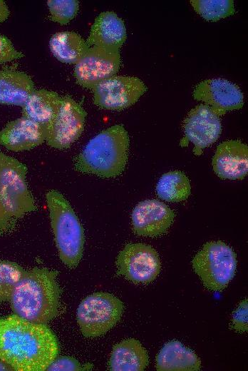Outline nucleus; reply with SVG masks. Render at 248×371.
<instances>
[{
    "label": "nucleus",
    "mask_w": 248,
    "mask_h": 371,
    "mask_svg": "<svg viewBox=\"0 0 248 371\" xmlns=\"http://www.w3.org/2000/svg\"><path fill=\"white\" fill-rule=\"evenodd\" d=\"M58 353L56 336L45 324L15 314L0 318V359L13 370H46Z\"/></svg>",
    "instance_id": "obj_1"
},
{
    "label": "nucleus",
    "mask_w": 248,
    "mask_h": 371,
    "mask_svg": "<svg viewBox=\"0 0 248 371\" xmlns=\"http://www.w3.org/2000/svg\"><path fill=\"white\" fill-rule=\"evenodd\" d=\"M57 271L34 268L26 270L10 298L14 313L27 320L46 324L60 310L61 289Z\"/></svg>",
    "instance_id": "obj_2"
},
{
    "label": "nucleus",
    "mask_w": 248,
    "mask_h": 371,
    "mask_svg": "<svg viewBox=\"0 0 248 371\" xmlns=\"http://www.w3.org/2000/svg\"><path fill=\"white\" fill-rule=\"evenodd\" d=\"M129 137L122 125L113 126L93 138L76 157L79 172L103 178L115 177L124 170L128 156Z\"/></svg>",
    "instance_id": "obj_3"
},
{
    "label": "nucleus",
    "mask_w": 248,
    "mask_h": 371,
    "mask_svg": "<svg viewBox=\"0 0 248 371\" xmlns=\"http://www.w3.org/2000/svg\"><path fill=\"white\" fill-rule=\"evenodd\" d=\"M46 198L59 258L68 267L76 268L83 255V228L71 205L61 193L51 190Z\"/></svg>",
    "instance_id": "obj_4"
},
{
    "label": "nucleus",
    "mask_w": 248,
    "mask_h": 371,
    "mask_svg": "<svg viewBox=\"0 0 248 371\" xmlns=\"http://www.w3.org/2000/svg\"><path fill=\"white\" fill-rule=\"evenodd\" d=\"M195 272L208 290L224 289L235 274L236 254L222 241L205 243L192 261Z\"/></svg>",
    "instance_id": "obj_5"
},
{
    "label": "nucleus",
    "mask_w": 248,
    "mask_h": 371,
    "mask_svg": "<svg viewBox=\"0 0 248 371\" xmlns=\"http://www.w3.org/2000/svg\"><path fill=\"white\" fill-rule=\"evenodd\" d=\"M122 301L108 293L98 292L84 298L76 311V320L82 334L95 337L105 334L120 320Z\"/></svg>",
    "instance_id": "obj_6"
},
{
    "label": "nucleus",
    "mask_w": 248,
    "mask_h": 371,
    "mask_svg": "<svg viewBox=\"0 0 248 371\" xmlns=\"http://www.w3.org/2000/svg\"><path fill=\"white\" fill-rule=\"evenodd\" d=\"M27 168L11 156H0V199L8 213L16 220L36 210L27 186Z\"/></svg>",
    "instance_id": "obj_7"
},
{
    "label": "nucleus",
    "mask_w": 248,
    "mask_h": 371,
    "mask_svg": "<svg viewBox=\"0 0 248 371\" xmlns=\"http://www.w3.org/2000/svg\"><path fill=\"white\" fill-rule=\"evenodd\" d=\"M86 117V112L80 103L70 96L62 97L57 112L44 128L45 141L58 149L70 147L81 135Z\"/></svg>",
    "instance_id": "obj_8"
},
{
    "label": "nucleus",
    "mask_w": 248,
    "mask_h": 371,
    "mask_svg": "<svg viewBox=\"0 0 248 371\" xmlns=\"http://www.w3.org/2000/svg\"><path fill=\"white\" fill-rule=\"evenodd\" d=\"M118 274L134 283L148 284L157 277L161 263L156 250L144 243H128L116 259Z\"/></svg>",
    "instance_id": "obj_9"
},
{
    "label": "nucleus",
    "mask_w": 248,
    "mask_h": 371,
    "mask_svg": "<svg viewBox=\"0 0 248 371\" xmlns=\"http://www.w3.org/2000/svg\"><path fill=\"white\" fill-rule=\"evenodd\" d=\"M91 90L97 106L120 111L134 104L147 91V87L137 77L113 76L100 81Z\"/></svg>",
    "instance_id": "obj_10"
},
{
    "label": "nucleus",
    "mask_w": 248,
    "mask_h": 371,
    "mask_svg": "<svg viewBox=\"0 0 248 371\" xmlns=\"http://www.w3.org/2000/svg\"><path fill=\"white\" fill-rule=\"evenodd\" d=\"M120 63L119 49L91 46L76 64V83L83 88L92 89L100 81L115 76Z\"/></svg>",
    "instance_id": "obj_11"
},
{
    "label": "nucleus",
    "mask_w": 248,
    "mask_h": 371,
    "mask_svg": "<svg viewBox=\"0 0 248 371\" xmlns=\"http://www.w3.org/2000/svg\"><path fill=\"white\" fill-rule=\"evenodd\" d=\"M185 138L182 141H191L195 145V155L215 143L219 138L222 126L219 116L206 104H199L192 109L183 122Z\"/></svg>",
    "instance_id": "obj_12"
},
{
    "label": "nucleus",
    "mask_w": 248,
    "mask_h": 371,
    "mask_svg": "<svg viewBox=\"0 0 248 371\" xmlns=\"http://www.w3.org/2000/svg\"><path fill=\"white\" fill-rule=\"evenodd\" d=\"M193 97L205 103L217 116L243 106V94L234 83L223 78L207 79L199 83Z\"/></svg>",
    "instance_id": "obj_13"
},
{
    "label": "nucleus",
    "mask_w": 248,
    "mask_h": 371,
    "mask_svg": "<svg viewBox=\"0 0 248 371\" xmlns=\"http://www.w3.org/2000/svg\"><path fill=\"white\" fill-rule=\"evenodd\" d=\"M174 218V212L164 203L155 199L145 200L140 202L133 210V230L140 236H160L166 233Z\"/></svg>",
    "instance_id": "obj_14"
},
{
    "label": "nucleus",
    "mask_w": 248,
    "mask_h": 371,
    "mask_svg": "<svg viewBox=\"0 0 248 371\" xmlns=\"http://www.w3.org/2000/svg\"><path fill=\"white\" fill-rule=\"evenodd\" d=\"M215 173L224 179H242L248 171V148L237 140L220 143L212 158Z\"/></svg>",
    "instance_id": "obj_15"
},
{
    "label": "nucleus",
    "mask_w": 248,
    "mask_h": 371,
    "mask_svg": "<svg viewBox=\"0 0 248 371\" xmlns=\"http://www.w3.org/2000/svg\"><path fill=\"white\" fill-rule=\"evenodd\" d=\"M44 141V128L23 116L8 123L0 131V144L13 151H28Z\"/></svg>",
    "instance_id": "obj_16"
},
{
    "label": "nucleus",
    "mask_w": 248,
    "mask_h": 371,
    "mask_svg": "<svg viewBox=\"0 0 248 371\" xmlns=\"http://www.w3.org/2000/svg\"><path fill=\"white\" fill-rule=\"evenodd\" d=\"M126 39V29L122 19L113 11L100 13L93 24L86 44L120 49Z\"/></svg>",
    "instance_id": "obj_17"
},
{
    "label": "nucleus",
    "mask_w": 248,
    "mask_h": 371,
    "mask_svg": "<svg viewBox=\"0 0 248 371\" xmlns=\"http://www.w3.org/2000/svg\"><path fill=\"white\" fill-rule=\"evenodd\" d=\"M35 90L31 77L15 66L0 70V103L23 106Z\"/></svg>",
    "instance_id": "obj_18"
},
{
    "label": "nucleus",
    "mask_w": 248,
    "mask_h": 371,
    "mask_svg": "<svg viewBox=\"0 0 248 371\" xmlns=\"http://www.w3.org/2000/svg\"><path fill=\"white\" fill-rule=\"evenodd\" d=\"M149 362L145 349L135 339H128L113 347L108 367L113 371H140Z\"/></svg>",
    "instance_id": "obj_19"
},
{
    "label": "nucleus",
    "mask_w": 248,
    "mask_h": 371,
    "mask_svg": "<svg viewBox=\"0 0 248 371\" xmlns=\"http://www.w3.org/2000/svg\"><path fill=\"white\" fill-rule=\"evenodd\" d=\"M61 98L54 91L35 89L22 106V116L45 128L57 112Z\"/></svg>",
    "instance_id": "obj_20"
},
{
    "label": "nucleus",
    "mask_w": 248,
    "mask_h": 371,
    "mask_svg": "<svg viewBox=\"0 0 248 371\" xmlns=\"http://www.w3.org/2000/svg\"><path fill=\"white\" fill-rule=\"evenodd\" d=\"M157 370L194 371L200 370L196 354L177 340L166 343L156 357Z\"/></svg>",
    "instance_id": "obj_21"
},
{
    "label": "nucleus",
    "mask_w": 248,
    "mask_h": 371,
    "mask_svg": "<svg viewBox=\"0 0 248 371\" xmlns=\"http://www.w3.org/2000/svg\"><path fill=\"white\" fill-rule=\"evenodd\" d=\"M51 51L60 61L76 64L86 54L89 46L73 31H61L53 34L49 41Z\"/></svg>",
    "instance_id": "obj_22"
},
{
    "label": "nucleus",
    "mask_w": 248,
    "mask_h": 371,
    "mask_svg": "<svg viewBox=\"0 0 248 371\" xmlns=\"http://www.w3.org/2000/svg\"><path fill=\"white\" fill-rule=\"evenodd\" d=\"M191 187L187 177L180 171L163 174L156 186L159 198L168 202H180L190 194Z\"/></svg>",
    "instance_id": "obj_23"
},
{
    "label": "nucleus",
    "mask_w": 248,
    "mask_h": 371,
    "mask_svg": "<svg viewBox=\"0 0 248 371\" xmlns=\"http://www.w3.org/2000/svg\"><path fill=\"white\" fill-rule=\"evenodd\" d=\"M194 9L205 19L215 21L234 14L232 0H192Z\"/></svg>",
    "instance_id": "obj_24"
},
{
    "label": "nucleus",
    "mask_w": 248,
    "mask_h": 371,
    "mask_svg": "<svg viewBox=\"0 0 248 371\" xmlns=\"http://www.w3.org/2000/svg\"><path fill=\"white\" fill-rule=\"evenodd\" d=\"M26 270L19 264L0 260V304L9 300L12 292Z\"/></svg>",
    "instance_id": "obj_25"
},
{
    "label": "nucleus",
    "mask_w": 248,
    "mask_h": 371,
    "mask_svg": "<svg viewBox=\"0 0 248 371\" xmlns=\"http://www.w3.org/2000/svg\"><path fill=\"white\" fill-rule=\"evenodd\" d=\"M47 4L50 19L61 25L67 24L78 11V1L76 0H49Z\"/></svg>",
    "instance_id": "obj_26"
},
{
    "label": "nucleus",
    "mask_w": 248,
    "mask_h": 371,
    "mask_svg": "<svg viewBox=\"0 0 248 371\" xmlns=\"http://www.w3.org/2000/svg\"><path fill=\"white\" fill-rule=\"evenodd\" d=\"M92 368V365H81L72 357H56L48 366L46 370H87Z\"/></svg>",
    "instance_id": "obj_27"
},
{
    "label": "nucleus",
    "mask_w": 248,
    "mask_h": 371,
    "mask_svg": "<svg viewBox=\"0 0 248 371\" xmlns=\"http://www.w3.org/2000/svg\"><path fill=\"white\" fill-rule=\"evenodd\" d=\"M248 304L247 300H243L233 313L232 328L239 332L247 331Z\"/></svg>",
    "instance_id": "obj_28"
},
{
    "label": "nucleus",
    "mask_w": 248,
    "mask_h": 371,
    "mask_svg": "<svg viewBox=\"0 0 248 371\" xmlns=\"http://www.w3.org/2000/svg\"><path fill=\"white\" fill-rule=\"evenodd\" d=\"M24 56L23 53L15 49L7 37L0 34V63L11 61Z\"/></svg>",
    "instance_id": "obj_29"
},
{
    "label": "nucleus",
    "mask_w": 248,
    "mask_h": 371,
    "mask_svg": "<svg viewBox=\"0 0 248 371\" xmlns=\"http://www.w3.org/2000/svg\"><path fill=\"white\" fill-rule=\"evenodd\" d=\"M16 221L6 210L0 199V234H7L13 232L16 225Z\"/></svg>",
    "instance_id": "obj_30"
},
{
    "label": "nucleus",
    "mask_w": 248,
    "mask_h": 371,
    "mask_svg": "<svg viewBox=\"0 0 248 371\" xmlns=\"http://www.w3.org/2000/svg\"><path fill=\"white\" fill-rule=\"evenodd\" d=\"M9 14V10L5 2L0 0V23L7 19Z\"/></svg>",
    "instance_id": "obj_31"
},
{
    "label": "nucleus",
    "mask_w": 248,
    "mask_h": 371,
    "mask_svg": "<svg viewBox=\"0 0 248 371\" xmlns=\"http://www.w3.org/2000/svg\"><path fill=\"white\" fill-rule=\"evenodd\" d=\"M0 370H13V369L7 363L0 359Z\"/></svg>",
    "instance_id": "obj_32"
},
{
    "label": "nucleus",
    "mask_w": 248,
    "mask_h": 371,
    "mask_svg": "<svg viewBox=\"0 0 248 371\" xmlns=\"http://www.w3.org/2000/svg\"><path fill=\"white\" fill-rule=\"evenodd\" d=\"M2 153H2V152H1V151H0V156H1V155Z\"/></svg>",
    "instance_id": "obj_33"
}]
</instances>
